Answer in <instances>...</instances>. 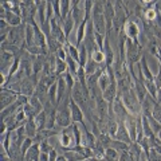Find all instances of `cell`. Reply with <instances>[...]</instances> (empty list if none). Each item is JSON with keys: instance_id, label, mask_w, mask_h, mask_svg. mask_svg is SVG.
I'll return each mask as SVG.
<instances>
[{"instance_id": "obj_10", "label": "cell", "mask_w": 161, "mask_h": 161, "mask_svg": "<svg viewBox=\"0 0 161 161\" xmlns=\"http://www.w3.org/2000/svg\"><path fill=\"white\" fill-rule=\"evenodd\" d=\"M103 99L106 101L109 105H112L114 102V99L118 97V87H117V80H113L112 83L108 86V89L102 93Z\"/></svg>"}, {"instance_id": "obj_44", "label": "cell", "mask_w": 161, "mask_h": 161, "mask_svg": "<svg viewBox=\"0 0 161 161\" xmlns=\"http://www.w3.org/2000/svg\"><path fill=\"white\" fill-rule=\"evenodd\" d=\"M105 161H118V160H112V158H106V157H105Z\"/></svg>"}, {"instance_id": "obj_34", "label": "cell", "mask_w": 161, "mask_h": 161, "mask_svg": "<svg viewBox=\"0 0 161 161\" xmlns=\"http://www.w3.org/2000/svg\"><path fill=\"white\" fill-rule=\"evenodd\" d=\"M147 157H148L149 161H161V154H158V152L154 148H150L149 149Z\"/></svg>"}, {"instance_id": "obj_26", "label": "cell", "mask_w": 161, "mask_h": 161, "mask_svg": "<svg viewBox=\"0 0 161 161\" xmlns=\"http://www.w3.org/2000/svg\"><path fill=\"white\" fill-rule=\"evenodd\" d=\"M70 12H71V2H69V0L60 2V19H62V22L69 16Z\"/></svg>"}, {"instance_id": "obj_40", "label": "cell", "mask_w": 161, "mask_h": 161, "mask_svg": "<svg viewBox=\"0 0 161 161\" xmlns=\"http://www.w3.org/2000/svg\"><path fill=\"white\" fill-rule=\"evenodd\" d=\"M39 161H50V154H47V153H40Z\"/></svg>"}, {"instance_id": "obj_42", "label": "cell", "mask_w": 161, "mask_h": 161, "mask_svg": "<svg viewBox=\"0 0 161 161\" xmlns=\"http://www.w3.org/2000/svg\"><path fill=\"white\" fill-rule=\"evenodd\" d=\"M157 59H158L160 69H161V47H160V46H158V50H157Z\"/></svg>"}, {"instance_id": "obj_19", "label": "cell", "mask_w": 161, "mask_h": 161, "mask_svg": "<svg viewBox=\"0 0 161 161\" xmlns=\"http://www.w3.org/2000/svg\"><path fill=\"white\" fill-rule=\"evenodd\" d=\"M75 22H74V19L71 16V14L69 15V16L63 20V32H64V36H66V39H69V36L71 35V32L75 30Z\"/></svg>"}, {"instance_id": "obj_6", "label": "cell", "mask_w": 161, "mask_h": 161, "mask_svg": "<svg viewBox=\"0 0 161 161\" xmlns=\"http://www.w3.org/2000/svg\"><path fill=\"white\" fill-rule=\"evenodd\" d=\"M112 110L114 113L115 119H117L118 122H125L126 118L130 115V113L128 112V109L125 108V105H124V102H122V99H121L119 95L114 99V102L112 103Z\"/></svg>"}, {"instance_id": "obj_41", "label": "cell", "mask_w": 161, "mask_h": 161, "mask_svg": "<svg viewBox=\"0 0 161 161\" xmlns=\"http://www.w3.org/2000/svg\"><path fill=\"white\" fill-rule=\"evenodd\" d=\"M156 101H157V103L161 105V87L157 90V95H156Z\"/></svg>"}, {"instance_id": "obj_13", "label": "cell", "mask_w": 161, "mask_h": 161, "mask_svg": "<svg viewBox=\"0 0 161 161\" xmlns=\"http://www.w3.org/2000/svg\"><path fill=\"white\" fill-rule=\"evenodd\" d=\"M114 138L118 140V141H122V142L128 144V145H130V144L133 142L132 138H130V136H129L128 129H126V126H125L124 122H119V124H118V129H117V133H115Z\"/></svg>"}, {"instance_id": "obj_22", "label": "cell", "mask_w": 161, "mask_h": 161, "mask_svg": "<svg viewBox=\"0 0 161 161\" xmlns=\"http://www.w3.org/2000/svg\"><path fill=\"white\" fill-rule=\"evenodd\" d=\"M140 66H141V71H142V75H144V79L145 80H153L154 79V75L152 73V70L149 69L147 60H145V58L142 57L140 60Z\"/></svg>"}, {"instance_id": "obj_37", "label": "cell", "mask_w": 161, "mask_h": 161, "mask_svg": "<svg viewBox=\"0 0 161 161\" xmlns=\"http://www.w3.org/2000/svg\"><path fill=\"white\" fill-rule=\"evenodd\" d=\"M118 161H137L136 160L133 156H132V153L129 152H122V153H119V158H118Z\"/></svg>"}, {"instance_id": "obj_7", "label": "cell", "mask_w": 161, "mask_h": 161, "mask_svg": "<svg viewBox=\"0 0 161 161\" xmlns=\"http://www.w3.org/2000/svg\"><path fill=\"white\" fill-rule=\"evenodd\" d=\"M18 95L16 93H14L12 90H9L7 87H2V92H0V99H2V110L6 109L8 106H11L12 103L16 102L18 99Z\"/></svg>"}, {"instance_id": "obj_1", "label": "cell", "mask_w": 161, "mask_h": 161, "mask_svg": "<svg viewBox=\"0 0 161 161\" xmlns=\"http://www.w3.org/2000/svg\"><path fill=\"white\" fill-rule=\"evenodd\" d=\"M144 55V48L140 44L138 40H132L126 38L125 42V60L126 66L133 67L136 63H138Z\"/></svg>"}, {"instance_id": "obj_18", "label": "cell", "mask_w": 161, "mask_h": 161, "mask_svg": "<svg viewBox=\"0 0 161 161\" xmlns=\"http://www.w3.org/2000/svg\"><path fill=\"white\" fill-rule=\"evenodd\" d=\"M90 22V20H89ZM87 20H83L78 27H75V34H77V47L80 46L85 40V35H86V27H87Z\"/></svg>"}, {"instance_id": "obj_3", "label": "cell", "mask_w": 161, "mask_h": 161, "mask_svg": "<svg viewBox=\"0 0 161 161\" xmlns=\"http://www.w3.org/2000/svg\"><path fill=\"white\" fill-rule=\"evenodd\" d=\"M119 97H121V99H122L125 108L128 109V112L130 114H133V115L142 114V110H141V102H140V99L137 98V95H136L133 87L129 89L128 92L119 94Z\"/></svg>"}, {"instance_id": "obj_16", "label": "cell", "mask_w": 161, "mask_h": 161, "mask_svg": "<svg viewBox=\"0 0 161 161\" xmlns=\"http://www.w3.org/2000/svg\"><path fill=\"white\" fill-rule=\"evenodd\" d=\"M40 147L38 142H34V145L27 150V153L24 154V160L26 161H39L40 158Z\"/></svg>"}, {"instance_id": "obj_15", "label": "cell", "mask_w": 161, "mask_h": 161, "mask_svg": "<svg viewBox=\"0 0 161 161\" xmlns=\"http://www.w3.org/2000/svg\"><path fill=\"white\" fill-rule=\"evenodd\" d=\"M46 6H47V2H36V23L39 24V27H42L44 23L47 22L46 20Z\"/></svg>"}, {"instance_id": "obj_8", "label": "cell", "mask_w": 161, "mask_h": 161, "mask_svg": "<svg viewBox=\"0 0 161 161\" xmlns=\"http://www.w3.org/2000/svg\"><path fill=\"white\" fill-rule=\"evenodd\" d=\"M70 113H71L73 124H80V125L85 124V114H83V110L80 109L73 99L70 101Z\"/></svg>"}, {"instance_id": "obj_20", "label": "cell", "mask_w": 161, "mask_h": 161, "mask_svg": "<svg viewBox=\"0 0 161 161\" xmlns=\"http://www.w3.org/2000/svg\"><path fill=\"white\" fill-rule=\"evenodd\" d=\"M4 20H6V22H7L11 27H18V26H20V24L24 23V20H23L22 16H19V15L14 14V12H11V11H7L6 19H4Z\"/></svg>"}, {"instance_id": "obj_9", "label": "cell", "mask_w": 161, "mask_h": 161, "mask_svg": "<svg viewBox=\"0 0 161 161\" xmlns=\"http://www.w3.org/2000/svg\"><path fill=\"white\" fill-rule=\"evenodd\" d=\"M14 60H15V57L12 54H9L7 51H2V54H0V63H2V67L0 69H2V74L8 77L9 69H11Z\"/></svg>"}, {"instance_id": "obj_17", "label": "cell", "mask_w": 161, "mask_h": 161, "mask_svg": "<svg viewBox=\"0 0 161 161\" xmlns=\"http://www.w3.org/2000/svg\"><path fill=\"white\" fill-rule=\"evenodd\" d=\"M24 128H26L27 137H30V138H35V137H36V134H38L39 130H38V126H36V124H35L34 118H27L26 124H24Z\"/></svg>"}, {"instance_id": "obj_38", "label": "cell", "mask_w": 161, "mask_h": 161, "mask_svg": "<svg viewBox=\"0 0 161 161\" xmlns=\"http://www.w3.org/2000/svg\"><path fill=\"white\" fill-rule=\"evenodd\" d=\"M53 8H54L55 18L60 19V2H53Z\"/></svg>"}, {"instance_id": "obj_11", "label": "cell", "mask_w": 161, "mask_h": 161, "mask_svg": "<svg viewBox=\"0 0 161 161\" xmlns=\"http://www.w3.org/2000/svg\"><path fill=\"white\" fill-rule=\"evenodd\" d=\"M141 115V114H140ZM137 117L138 115H133L130 114L129 117L126 118V121H125V126H126L128 132H129V136L130 138H132L133 142H136V136H137Z\"/></svg>"}, {"instance_id": "obj_31", "label": "cell", "mask_w": 161, "mask_h": 161, "mask_svg": "<svg viewBox=\"0 0 161 161\" xmlns=\"http://www.w3.org/2000/svg\"><path fill=\"white\" fill-rule=\"evenodd\" d=\"M93 6L94 2L90 0H85V20H92V12H93Z\"/></svg>"}, {"instance_id": "obj_43", "label": "cell", "mask_w": 161, "mask_h": 161, "mask_svg": "<svg viewBox=\"0 0 161 161\" xmlns=\"http://www.w3.org/2000/svg\"><path fill=\"white\" fill-rule=\"evenodd\" d=\"M156 138H157V141H158V142L161 144V130H160V132H158V134H157V136H156Z\"/></svg>"}, {"instance_id": "obj_24", "label": "cell", "mask_w": 161, "mask_h": 161, "mask_svg": "<svg viewBox=\"0 0 161 161\" xmlns=\"http://www.w3.org/2000/svg\"><path fill=\"white\" fill-rule=\"evenodd\" d=\"M78 51H79V66L80 67H85L86 66V63H87V59L90 57V54L87 51V48L86 46L82 43L80 46H78Z\"/></svg>"}, {"instance_id": "obj_23", "label": "cell", "mask_w": 161, "mask_h": 161, "mask_svg": "<svg viewBox=\"0 0 161 161\" xmlns=\"http://www.w3.org/2000/svg\"><path fill=\"white\" fill-rule=\"evenodd\" d=\"M34 119H35V124H36L39 132L43 129H47V113L44 112V110L42 113H39Z\"/></svg>"}, {"instance_id": "obj_2", "label": "cell", "mask_w": 161, "mask_h": 161, "mask_svg": "<svg viewBox=\"0 0 161 161\" xmlns=\"http://www.w3.org/2000/svg\"><path fill=\"white\" fill-rule=\"evenodd\" d=\"M59 138V147L55 148V149H62V150H71L78 145V141L77 137L74 134V128L73 125H70L67 128H63L60 130V133L58 136Z\"/></svg>"}, {"instance_id": "obj_14", "label": "cell", "mask_w": 161, "mask_h": 161, "mask_svg": "<svg viewBox=\"0 0 161 161\" xmlns=\"http://www.w3.org/2000/svg\"><path fill=\"white\" fill-rule=\"evenodd\" d=\"M142 57L145 58V60H147L148 66H149L150 70H152L153 75H156V74L158 73V70H160V63H158L157 57H156V55H153V54H150V53H147V51H144Z\"/></svg>"}, {"instance_id": "obj_29", "label": "cell", "mask_w": 161, "mask_h": 161, "mask_svg": "<svg viewBox=\"0 0 161 161\" xmlns=\"http://www.w3.org/2000/svg\"><path fill=\"white\" fill-rule=\"evenodd\" d=\"M142 130H144V137H147V138H154L156 137L152 132V129H150L148 118L145 117V115H142Z\"/></svg>"}, {"instance_id": "obj_27", "label": "cell", "mask_w": 161, "mask_h": 161, "mask_svg": "<svg viewBox=\"0 0 161 161\" xmlns=\"http://www.w3.org/2000/svg\"><path fill=\"white\" fill-rule=\"evenodd\" d=\"M64 157L67 158V161H83L85 157L80 153H78L75 149H71V150H66V152L62 153Z\"/></svg>"}, {"instance_id": "obj_33", "label": "cell", "mask_w": 161, "mask_h": 161, "mask_svg": "<svg viewBox=\"0 0 161 161\" xmlns=\"http://www.w3.org/2000/svg\"><path fill=\"white\" fill-rule=\"evenodd\" d=\"M105 157L112 158V160H118L119 158V153L113 148H106L105 149Z\"/></svg>"}, {"instance_id": "obj_12", "label": "cell", "mask_w": 161, "mask_h": 161, "mask_svg": "<svg viewBox=\"0 0 161 161\" xmlns=\"http://www.w3.org/2000/svg\"><path fill=\"white\" fill-rule=\"evenodd\" d=\"M157 105V101L156 98H153L152 95H147L145 99L141 102V110H142V115H152V112H153V108Z\"/></svg>"}, {"instance_id": "obj_39", "label": "cell", "mask_w": 161, "mask_h": 161, "mask_svg": "<svg viewBox=\"0 0 161 161\" xmlns=\"http://www.w3.org/2000/svg\"><path fill=\"white\" fill-rule=\"evenodd\" d=\"M153 82L156 83V86H157L158 89L161 87V69L158 70V73L154 75V79H153Z\"/></svg>"}, {"instance_id": "obj_35", "label": "cell", "mask_w": 161, "mask_h": 161, "mask_svg": "<svg viewBox=\"0 0 161 161\" xmlns=\"http://www.w3.org/2000/svg\"><path fill=\"white\" fill-rule=\"evenodd\" d=\"M23 110H24V113H26V115H27V118H35L38 115V113L34 110V108L31 106L30 103H26L23 106Z\"/></svg>"}, {"instance_id": "obj_30", "label": "cell", "mask_w": 161, "mask_h": 161, "mask_svg": "<svg viewBox=\"0 0 161 161\" xmlns=\"http://www.w3.org/2000/svg\"><path fill=\"white\" fill-rule=\"evenodd\" d=\"M144 85H145V87H147L148 94L152 95L153 98H156V95H157V90H158V87L156 86V83L153 82V80H144Z\"/></svg>"}, {"instance_id": "obj_21", "label": "cell", "mask_w": 161, "mask_h": 161, "mask_svg": "<svg viewBox=\"0 0 161 161\" xmlns=\"http://www.w3.org/2000/svg\"><path fill=\"white\" fill-rule=\"evenodd\" d=\"M34 44H35V30H34L32 24L27 23V26H26V44H24V47H30V46H34Z\"/></svg>"}, {"instance_id": "obj_25", "label": "cell", "mask_w": 161, "mask_h": 161, "mask_svg": "<svg viewBox=\"0 0 161 161\" xmlns=\"http://www.w3.org/2000/svg\"><path fill=\"white\" fill-rule=\"evenodd\" d=\"M129 147H130V145L122 142V141H118V140L113 138V140H112V142H110V147H109V148H113V149L117 150L118 153H122V152H128V150H129Z\"/></svg>"}, {"instance_id": "obj_4", "label": "cell", "mask_w": 161, "mask_h": 161, "mask_svg": "<svg viewBox=\"0 0 161 161\" xmlns=\"http://www.w3.org/2000/svg\"><path fill=\"white\" fill-rule=\"evenodd\" d=\"M138 20H142V19L130 16L126 22H125L124 27H122V32L128 39L138 40V36L141 35V32H142V24L138 23Z\"/></svg>"}, {"instance_id": "obj_36", "label": "cell", "mask_w": 161, "mask_h": 161, "mask_svg": "<svg viewBox=\"0 0 161 161\" xmlns=\"http://www.w3.org/2000/svg\"><path fill=\"white\" fill-rule=\"evenodd\" d=\"M55 16L54 15V8H53V2H47V6H46V20L50 22L53 18Z\"/></svg>"}, {"instance_id": "obj_5", "label": "cell", "mask_w": 161, "mask_h": 161, "mask_svg": "<svg viewBox=\"0 0 161 161\" xmlns=\"http://www.w3.org/2000/svg\"><path fill=\"white\" fill-rule=\"evenodd\" d=\"M26 26L27 23H23L18 27H11V31L8 34V42L14 46L23 48L26 44Z\"/></svg>"}, {"instance_id": "obj_32", "label": "cell", "mask_w": 161, "mask_h": 161, "mask_svg": "<svg viewBox=\"0 0 161 161\" xmlns=\"http://www.w3.org/2000/svg\"><path fill=\"white\" fill-rule=\"evenodd\" d=\"M34 138H30V137H27L26 140L23 141V144H22V147H20V152H22V154H23V157H24V154L27 153V150L30 149L34 145Z\"/></svg>"}, {"instance_id": "obj_28", "label": "cell", "mask_w": 161, "mask_h": 161, "mask_svg": "<svg viewBox=\"0 0 161 161\" xmlns=\"http://www.w3.org/2000/svg\"><path fill=\"white\" fill-rule=\"evenodd\" d=\"M145 117H147V115H145ZM147 118H148V122H149V125H150V129H152L153 134H154V136H157L158 132L161 130V124L153 117V115H148Z\"/></svg>"}]
</instances>
